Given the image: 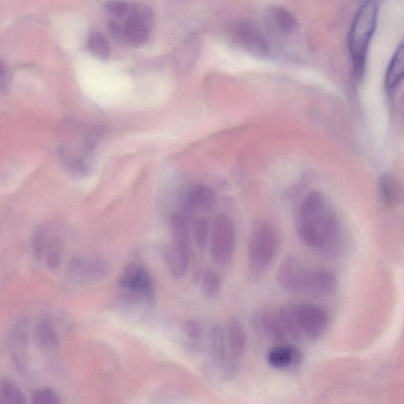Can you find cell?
I'll return each instance as SVG.
<instances>
[{"label":"cell","mask_w":404,"mask_h":404,"mask_svg":"<svg viewBox=\"0 0 404 404\" xmlns=\"http://www.w3.org/2000/svg\"><path fill=\"white\" fill-rule=\"evenodd\" d=\"M404 78V38L397 47L389 64L384 86L387 90L394 89Z\"/></svg>","instance_id":"d6986e66"},{"label":"cell","mask_w":404,"mask_h":404,"mask_svg":"<svg viewBox=\"0 0 404 404\" xmlns=\"http://www.w3.org/2000/svg\"><path fill=\"white\" fill-rule=\"evenodd\" d=\"M227 334L231 355L230 360L236 363V361L243 355L246 345V332L238 318L232 317L228 322Z\"/></svg>","instance_id":"9a60e30c"},{"label":"cell","mask_w":404,"mask_h":404,"mask_svg":"<svg viewBox=\"0 0 404 404\" xmlns=\"http://www.w3.org/2000/svg\"><path fill=\"white\" fill-rule=\"evenodd\" d=\"M222 285V279L217 272L207 270L201 279V293L206 298L216 297Z\"/></svg>","instance_id":"d4e9b609"},{"label":"cell","mask_w":404,"mask_h":404,"mask_svg":"<svg viewBox=\"0 0 404 404\" xmlns=\"http://www.w3.org/2000/svg\"><path fill=\"white\" fill-rule=\"evenodd\" d=\"M87 48L90 53L102 61H106L111 53L110 43L102 32H90L87 38Z\"/></svg>","instance_id":"603a6c76"},{"label":"cell","mask_w":404,"mask_h":404,"mask_svg":"<svg viewBox=\"0 0 404 404\" xmlns=\"http://www.w3.org/2000/svg\"><path fill=\"white\" fill-rule=\"evenodd\" d=\"M164 257L169 272L177 279L186 275L190 263L191 251L173 242L165 250Z\"/></svg>","instance_id":"5bb4252c"},{"label":"cell","mask_w":404,"mask_h":404,"mask_svg":"<svg viewBox=\"0 0 404 404\" xmlns=\"http://www.w3.org/2000/svg\"><path fill=\"white\" fill-rule=\"evenodd\" d=\"M308 270L296 258L286 256L279 265L277 283L280 288L286 291L304 292Z\"/></svg>","instance_id":"8fae6325"},{"label":"cell","mask_w":404,"mask_h":404,"mask_svg":"<svg viewBox=\"0 0 404 404\" xmlns=\"http://www.w3.org/2000/svg\"><path fill=\"white\" fill-rule=\"evenodd\" d=\"M217 203V194L212 188L206 185L193 187L184 200L185 211L190 213H207Z\"/></svg>","instance_id":"7c38bea8"},{"label":"cell","mask_w":404,"mask_h":404,"mask_svg":"<svg viewBox=\"0 0 404 404\" xmlns=\"http://www.w3.org/2000/svg\"><path fill=\"white\" fill-rule=\"evenodd\" d=\"M192 231L195 243L197 244L200 249L206 248L208 241H210V226L207 220L200 217L195 219L192 225Z\"/></svg>","instance_id":"484cf974"},{"label":"cell","mask_w":404,"mask_h":404,"mask_svg":"<svg viewBox=\"0 0 404 404\" xmlns=\"http://www.w3.org/2000/svg\"><path fill=\"white\" fill-rule=\"evenodd\" d=\"M32 340L37 348L42 351L55 350L60 343L57 330L49 319H43L37 324L32 332Z\"/></svg>","instance_id":"2e32d148"},{"label":"cell","mask_w":404,"mask_h":404,"mask_svg":"<svg viewBox=\"0 0 404 404\" xmlns=\"http://www.w3.org/2000/svg\"><path fill=\"white\" fill-rule=\"evenodd\" d=\"M258 327L263 335L272 342L283 343L289 337L279 314H267L258 318Z\"/></svg>","instance_id":"ac0fdd59"},{"label":"cell","mask_w":404,"mask_h":404,"mask_svg":"<svg viewBox=\"0 0 404 404\" xmlns=\"http://www.w3.org/2000/svg\"><path fill=\"white\" fill-rule=\"evenodd\" d=\"M379 16V4L374 0L358 8L348 35V47L355 75L360 78L366 66L367 51Z\"/></svg>","instance_id":"3957f363"},{"label":"cell","mask_w":404,"mask_h":404,"mask_svg":"<svg viewBox=\"0 0 404 404\" xmlns=\"http://www.w3.org/2000/svg\"><path fill=\"white\" fill-rule=\"evenodd\" d=\"M104 10L109 34L115 42L126 46L137 47L145 44L151 37L154 15L148 5L109 2Z\"/></svg>","instance_id":"7a4b0ae2"},{"label":"cell","mask_w":404,"mask_h":404,"mask_svg":"<svg viewBox=\"0 0 404 404\" xmlns=\"http://www.w3.org/2000/svg\"><path fill=\"white\" fill-rule=\"evenodd\" d=\"M68 274L78 284L94 283L107 277L108 267L101 259L77 256L70 260Z\"/></svg>","instance_id":"9c48e42d"},{"label":"cell","mask_w":404,"mask_h":404,"mask_svg":"<svg viewBox=\"0 0 404 404\" xmlns=\"http://www.w3.org/2000/svg\"><path fill=\"white\" fill-rule=\"evenodd\" d=\"M30 404H62V400L55 389L44 386L35 390Z\"/></svg>","instance_id":"83f0119b"},{"label":"cell","mask_w":404,"mask_h":404,"mask_svg":"<svg viewBox=\"0 0 404 404\" xmlns=\"http://www.w3.org/2000/svg\"><path fill=\"white\" fill-rule=\"evenodd\" d=\"M122 289L151 301L154 297V289L151 274L146 267L132 263L126 266L120 277Z\"/></svg>","instance_id":"30bf717a"},{"label":"cell","mask_w":404,"mask_h":404,"mask_svg":"<svg viewBox=\"0 0 404 404\" xmlns=\"http://www.w3.org/2000/svg\"><path fill=\"white\" fill-rule=\"evenodd\" d=\"M184 335L193 348H198L203 340L204 329L197 321L189 320L184 325Z\"/></svg>","instance_id":"4316f807"},{"label":"cell","mask_w":404,"mask_h":404,"mask_svg":"<svg viewBox=\"0 0 404 404\" xmlns=\"http://www.w3.org/2000/svg\"><path fill=\"white\" fill-rule=\"evenodd\" d=\"M296 229L298 236L311 249H329L336 242L340 224L334 208L321 192L313 191L302 201Z\"/></svg>","instance_id":"6da1fadb"},{"label":"cell","mask_w":404,"mask_h":404,"mask_svg":"<svg viewBox=\"0 0 404 404\" xmlns=\"http://www.w3.org/2000/svg\"><path fill=\"white\" fill-rule=\"evenodd\" d=\"M302 360V354L291 345H279L273 348L268 355V362L272 367L278 369L297 366Z\"/></svg>","instance_id":"e0dca14e"},{"label":"cell","mask_w":404,"mask_h":404,"mask_svg":"<svg viewBox=\"0 0 404 404\" xmlns=\"http://www.w3.org/2000/svg\"><path fill=\"white\" fill-rule=\"evenodd\" d=\"M0 404H26L23 391L8 379H2L0 384Z\"/></svg>","instance_id":"cb8c5ba5"},{"label":"cell","mask_w":404,"mask_h":404,"mask_svg":"<svg viewBox=\"0 0 404 404\" xmlns=\"http://www.w3.org/2000/svg\"><path fill=\"white\" fill-rule=\"evenodd\" d=\"M275 20L278 27L285 32L296 30L297 23L291 12L284 8H278L274 12Z\"/></svg>","instance_id":"f1b7e54d"},{"label":"cell","mask_w":404,"mask_h":404,"mask_svg":"<svg viewBox=\"0 0 404 404\" xmlns=\"http://www.w3.org/2000/svg\"><path fill=\"white\" fill-rule=\"evenodd\" d=\"M208 349L215 362L218 364L227 363V367L229 361H227L225 337L219 324L212 325L208 331Z\"/></svg>","instance_id":"44dd1931"},{"label":"cell","mask_w":404,"mask_h":404,"mask_svg":"<svg viewBox=\"0 0 404 404\" xmlns=\"http://www.w3.org/2000/svg\"><path fill=\"white\" fill-rule=\"evenodd\" d=\"M32 250L37 262L50 270H56L61 263L62 240L55 230L47 225L37 228L32 239Z\"/></svg>","instance_id":"8992f818"},{"label":"cell","mask_w":404,"mask_h":404,"mask_svg":"<svg viewBox=\"0 0 404 404\" xmlns=\"http://www.w3.org/2000/svg\"><path fill=\"white\" fill-rule=\"evenodd\" d=\"M170 227L173 237L172 242L191 251V227L186 213H173L170 217Z\"/></svg>","instance_id":"ffe728a7"},{"label":"cell","mask_w":404,"mask_h":404,"mask_svg":"<svg viewBox=\"0 0 404 404\" xmlns=\"http://www.w3.org/2000/svg\"><path fill=\"white\" fill-rule=\"evenodd\" d=\"M30 324L27 317L18 319L8 336V348L11 360L18 374L23 377L30 374L29 343Z\"/></svg>","instance_id":"52a82bcc"},{"label":"cell","mask_w":404,"mask_h":404,"mask_svg":"<svg viewBox=\"0 0 404 404\" xmlns=\"http://www.w3.org/2000/svg\"><path fill=\"white\" fill-rule=\"evenodd\" d=\"M210 234V255L219 266L230 264L236 247V232L229 218L219 215L214 219Z\"/></svg>","instance_id":"5b68a950"},{"label":"cell","mask_w":404,"mask_h":404,"mask_svg":"<svg viewBox=\"0 0 404 404\" xmlns=\"http://www.w3.org/2000/svg\"><path fill=\"white\" fill-rule=\"evenodd\" d=\"M11 76L8 68L4 66V63L1 64V93L4 94L8 93L11 84Z\"/></svg>","instance_id":"4dcf8cb0"},{"label":"cell","mask_w":404,"mask_h":404,"mask_svg":"<svg viewBox=\"0 0 404 404\" xmlns=\"http://www.w3.org/2000/svg\"><path fill=\"white\" fill-rule=\"evenodd\" d=\"M279 246L277 227L263 222L254 227L248 245V264L253 275L265 272L274 260Z\"/></svg>","instance_id":"277c9868"},{"label":"cell","mask_w":404,"mask_h":404,"mask_svg":"<svg viewBox=\"0 0 404 404\" xmlns=\"http://www.w3.org/2000/svg\"><path fill=\"white\" fill-rule=\"evenodd\" d=\"M295 315L302 339L317 340L328 327L327 313L315 304L301 303L294 305Z\"/></svg>","instance_id":"ba28073f"},{"label":"cell","mask_w":404,"mask_h":404,"mask_svg":"<svg viewBox=\"0 0 404 404\" xmlns=\"http://www.w3.org/2000/svg\"><path fill=\"white\" fill-rule=\"evenodd\" d=\"M336 277L328 270H309L304 292L315 296H329L336 289Z\"/></svg>","instance_id":"4fadbf2b"},{"label":"cell","mask_w":404,"mask_h":404,"mask_svg":"<svg viewBox=\"0 0 404 404\" xmlns=\"http://www.w3.org/2000/svg\"><path fill=\"white\" fill-rule=\"evenodd\" d=\"M237 37L239 40L250 49L260 52L267 51L263 37L248 25L239 26L237 30Z\"/></svg>","instance_id":"7402d4cb"},{"label":"cell","mask_w":404,"mask_h":404,"mask_svg":"<svg viewBox=\"0 0 404 404\" xmlns=\"http://www.w3.org/2000/svg\"><path fill=\"white\" fill-rule=\"evenodd\" d=\"M381 195L384 203L393 204L396 200L397 190L396 185L391 179H384L381 184Z\"/></svg>","instance_id":"f546056e"}]
</instances>
